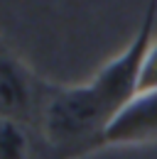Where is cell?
<instances>
[{
	"mask_svg": "<svg viewBox=\"0 0 157 159\" xmlns=\"http://www.w3.org/2000/svg\"><path fill=\"white\" fill-rule=\"evenodd\" d=\"M157 139V91H142L128 100L98 137L101 147L116 144H145Z\"/></svg>",
	"mask_w": 157,
	"mask_h": 159,
	"instance_id": "obj_3",
	"label": "cell"
},
{
	"mask_svg": "<svg viewBox=\"0 0 157 159\" xmlns=\"http://www.w3.org/2000/svg\"><path fill=\"white\" fill-rule=\"evenodd\" d=\"M42 83L22 61L0 44V118L35 130Z\"/></svg>",
	"mask_w": 157,
	"mask_h": 159,
	"instance_id": "obj_2",
	"label": "cell"
},
{
	"mask_svg": "<svg viewBox=\"0 0 157 159\" xmlns=\"http://www.w3.org/2000/svg\"><path fill=\"white\" fill-rule=\"evenodd\" d=\"M39 137L27 125L0 118V159H35Z\"/></svg>",
	"mask_w": 157,
	"mask_h": 159,
	"instance_id": "obj_4",
	"label": "cell"
},
{
	"mask_svg": "<svg viewBox=\"0 0 157 159\" xmlns=\"http://www.w3.org/2000/svg\"><path fill=\"white\" fill-rule=\"evenodd\" d=\"M155 22H157V2H150L128 49H123L116 59H111L106 66H101L98 74L88 81L111 118L133 96L140 93V74H142L147 49L155 39Z\"/></svg>",
	"mask_w": 157,
	"mask_h": 159,
	"instance_id": "obj_1",
	"label": "cell"
},
{
	"mask_svg": "<svg viewBox=\"0 0 157 159\" xmlns=\"http://www.w3.org/2000/svg\"><path fill=\"white\" fill-rule=\"evenodd\" d=\"M142 91H157V39H152L147 57L142 64V74H140V93Z\"/></svg>",
	"mask_w": 157,
	"mask_h": 159,
	"instance_id": "obj_5",
	"label": "cell"
}]
</instances>
